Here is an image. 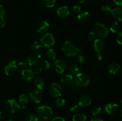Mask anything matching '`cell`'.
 <instances>
[{"instance_id":"6da1fadb","label":"cell","mask_w":122,"mask_h":121,"mask_svg":"<svg viewBox=\"0 0 122 121\" xmlns=\"http://www.w3.org/2000/svg\"><path fill=\"white\" fill-rule=\"evenodd\" d=\"M91 79L89 75L83 72H79L73 77V83L78 87H85L90 84Z\"/></svg>"},{"instance_id":"7a4b0ae2","label":"cell","mask_w":122,"mask_h":121,"mask_svg":"<svg viewBox=\"0 0 122 121\" xmlns=\"http://www.w3.org/2000/svg\"><path fill=\"white\" fill-rule=\"evenodd\" d=\"M62 51L66 56L68 57L75 56L78 49L77 45L70 40L65 41L62 45Z\"/></svg>"},{"instance_id":"3957f363","label":"cell","mask_w":122,"mask_h":121,"mask_svg":"<svg viewBox=\"0 0 122 121\" xmlns=\"http://www.w3.org/2000/svg\"><path fill=\"white\" fill-rule=\"evenodd\" d=\"M37 116L43 121H48L52 115V109L47 105H42L36 109Z\"/></svg>"},{"instance_id":"277c9868","label":"cell","mask_w":122,"mask_h":121,"mask_svg":"<svg viewBox=\"0 0 122 121\" xmlns=\"http://www.w3.org/2000/svg\"><path fill=\"white\" fill-rule=\"evenodd\" d=\"M92 29L95 33L96 36L100 37H106L109 33V31L107 27L104 24L100 22H95L93 24Z\"/></svg>"},{"instance_id":"5b68a950","label":"cell","mask_w":122,"mask_h":121,"mask_svg":"<svg viewBox=\"0 0 122 121\" xmlns=\"http://www.w3.org/2000/svg\"><path fill=\"white\" fill-rule=\"evenodd\" d=\"M41 44L47 48H51L52 46H54L56 43V40L53 34L51 33H45L44 35L42 36L40 39Z\"/></svg>"},{"instance_id":"8992f818","label":"cell","mask_w":122,"mask_h":121,"mask_svg":"<svg viewBox=\"0 0 122 121\" xmlns=\"http://www.w3.org/2000/svg\"><path fill=\"white\" fill-rule=\"evenodd\" d=\"M63 90L61 85L57 83H52L49 85L48 93L52 97H59L62 96Z\"/></svg>"},{"instance_id":"52a82bcc","label":"cell","mask_w":122,"mask_h":121,"mask_svg":"<svg viewBox=\"0 0 122 121\" xmlns=\"http://www.w3.org/2000/svg\"><path fill=\"white\" fill-rule=\"evenodd\" d=\"M5 107L6 110L11 113H15L20 109V105L19 103L15 99L13 98H10L6 101Z\"/></svg>"},{"instance_id":"ba28073f","label":"cell","mask_w":122,"mask_h":121,"mask_svg":"<svg viewBox=\"0 0 122 121\" xmlns=\"http://www.w3.org/2000/svg\"><path fill=\"white\" fill-rule=\"evenodd\" d=\"M42 55L38 52H33L27 58V65L30 66H36L41 63Z\"/></svg>"},{"instance_id":"9c48e42d","label":"cell","mask_w":122,"mask_h":121,"mask_svg":"<svg viewBox=\"0 0 122 121\" xmlns=\"http://www.w3.org/2000/svg\"><path fill=\"white\" fill-rule=\"evenodd\" d=\"M17 69V64L14 59L7 62L4 67V72L6 75L10 76L14 74Z\"/></svg>"},{"instance_id":"30bf717a","label":"cell","mask_w":122,"mask_h":121,"mask_svg":"<svg viewBox=\"0 0 122 121\" xmlns=\"http://www.w3.org/2000/svg\"><path fill=\"white\" fill-rule=\"evenodd\" d=\"M77 19L80 23L83 26H88L91 22V16L89 12L83 11L79 13L77 15Z\"/></svg>"},{"instance_id":"8fae6325","label":"cell","mask_w":122,"mask_h":121,"mask_svg":"<svg viewBox=\"0 0 122 121\" xmlns=\"http://www.w3.org/2000/svg\"><path fill=\"white\" fill-rule=\"evenodd\" d=\"M54 66L56 72L58 74H61L67 70V64L63 59H57L54 63Z\"/></svg>"},{"instance_id":"7c38bea8","label":"cell","mask_w":122,"mask_h":121,"mask_svg":"<svg viewBox=\"0 0 122 121\" xmlns=\"http://www.w3.org/2000/svg\"><path fill=\"white\" fill-rule=\"evenodd\" d=\"M29 96L30 100L36 104L41 103L42 99V94L38 89H33L31 90L29 94Z\"/></svg>"},{"instance_id":"4fadbf2b","label":"cell","mask_w":122,"mask_h":121,"mask_svg":"<svg viewBox=\"0 0 122 121\" xmlns=\"http://www.w3.org/2000/svg\"><path fill=\"white\" fill-rule=\"evenodd\" d=\"M92 103V98L88 94L81 95L78 98V104L80 107H87Z\"/></svg>"},{"instance_id":"5bb4252c","label":"cell","mask_w":122,"mask_h":121,"mask_svg":"<svg viewBox=\"0 0 122 121\" xmlns=\"http://www.w3.org/2000/svg\"><path fill=\"white\" fill-rule=\"evenodd\" d=\"M21 77L26 82H30L34 79L35 74L29 69H23L21 72Z\"/></svg>"},{"instance_id":"9a60e30c","label":"cell","mask_w":122,"mask_h":121,"mask_svg":"<svg viewBox=\"0 0 122 121\" xmlns=\"http://www.w3.org/2000/svg\"><path fill=\"white\" fill-rule=\"evenodd\" d=\"M104 112L109 115H113L116 113L119 110V105L114 103H109L106 104L104 108Z\"/></svg>"},{"instance_id":"2e32d148","label":"cell","mask_w":122,"mask_h":121,"mask_svg":"<svg viewBox=\"0 0 122 121\" xmlns=\"http://www.w3.org/2000/svg\"><path fill=\"white\" fill-rule=\"evenodd\" d=\"M50 29V24L46 21H41L36 26V30L38 33L44 34L47 32Z\"/></svg>"},{"instance_id":"e0dca14e","label":"cell","mask_w":122,"mask_h":121,"mask_svg":"<svg viewBox=\"0 0 122 121\" xmlns=\"http://www.w3.org/2000/svg\"><path fill=\"white\" fill-rule=\"evenodd\" d=\"M93 49L97 53H101L105 49V43L100 39H95L93 43Z\"/></svg>"},{"instance_id":"ac0fdd59","label":"cell","mask_w":122,"mask_h":121,"mask_svg":"<svg viewBox=\"0 0 122 121\" xmlns=\"http://www.w3.org/2000/svg\"><path fill=\"white\" fill-rule=\"evenodd\" d=\"M70 11L67 6L63 5L57 9V14L61 19H66L70 15Z\"/></svg>"},{"instance_id":"d6986e66","label":"cell","mask_w":122,"mask_h":121,"mask_svg":"<svg viewBox=\"0 0 122 121\" xmlns=\"http://www.w3.org/2000/svg\"><path fill=\"white\" fill-rule=\"evenodd\" d=\"M81 67L78 64H76L75 63H70L67 64V70L68 74H70L71 75H75L81 72Z\"/></svg>"},{"instance_id":"ffe728a7","label":"cell","mask_w":122,"mask_h":121,"mask_svg":"<svg viewBox=\"0 0 122 121\" xmlns=\"http://www.w3.org/2000/svg\"><path fill=\"white\" fill-rule=\"evenodd\" d=\"M84 49L82 46L78 47L77 52L75 55V59L79 64H83L86 61V56L84 53Z\"/></svg>"},{"instance_id":"44dd1931","label":"cell","mask_w":122,"mask_h":121,"mask_svg":"<svg viewBox=\"0 0 122 121\" xmlns=\"http://www.w3.org/2000/svg\"><path fill=\"white\" fill-rule=\"evenodd\" d=\"M61 81L63 84L66 85H71L73 84V76L70 74H64L61 77Z\"/></svg>"},{"instance_id":"7402d4cb","label":"cell","mask_w":122,"mask_h":121,"mask_svg":"<svg viewBox=\"0 0 122 121\" xmlns=\"http://www.w3.org/2000/svg\"><path fill=\"white\" fill-rule=\"evenodd\" d=\"M120 69V65L119 63L113 62L110 63L108 66V71L110 74L115 75L117 73Z\"/></svg>"},{"instance_id":"603a6c76","label":"cell","mask_w":122,"mask_h":121,"mask_svg":"<svg viewBox=\"0 0 122 121\" xmlns=\"http://www.w3.org/2000/svg\"><path fill=\"white\" fill-rule=\"evenodd\" d=\"M111 14L117 21H121L122 18V9L121 7H116L112 9Z\"/></svg>"},{"instance_id":"cb8c5ba5","label":"cell","mask_w":122,"mask_h":121,"mask_svg":"<svg viewBox=\"0 0 122 121\" xmlns=\"http://www.w3.org/2000/svg\"><path fill=\"white\" fill-rule=\"evenodd\" d=\"M35 85L38 90H43L45 86V82L44 79L41 77H37L35 79Z\"/></svg>"},{"instance_id":"d4e9b609","label":"cell","mask_w":122,"mask_h":121,"mask_svg":"<svg viewBox=\"0 0 122 121\" xmlns=\"http://www.w3.org/2000/svg\"><path fill=\"white\" fill-rule=\"evenodd\" d=\"M86 116L83 113H77L73 115L72 117V121H86Z\"/></svg>"},{"instance_id":"484cf974","label":"cell","mask_w":122,"mask_h":121,"mask_svg":"<svg viewBox=\"0 0 122 121\" xmlns=\"http://www.w3.org/2000/svg\"><path fill=\"white\" fill-rule=\"evenodd\" d=\"M120 27V26L119 23L117 21H115L111 23L110 26V30L112 33H115L119 30Z\"/></svg>"},{"instance_id":"4316f807","label":"cell","mask_w":122,"mask_h":121,"mask_svg":"<svg viewBox=\"0 0 122 121\" xmlns=\"http://www.w3.org/2000/svg\"><path fill=\"white\" fill-rule=\"evenodd\" d=\"M19 103L21 105L26 106L29 103V98L27 95L25 94H21V95H20L19 98Z\"/></svg>"},{"instance_id":"83f0119b","label":"cell","mask_w":122,"mask_h":121,"mask_svg":"<svg viewBox=\"0 0 122 121\" xmlns=\"http://www.w3.org/2000/svg\"><path fill=\"white\" fill-rule=\"evenodd\" d=\"M46 56L50 60H55L56 59V53L54 50L52 48H50L46 52Z\"/></svg>"},{"instance_id":"f1b7e54d","label":"cell","mask_w":122,"mask_h":121,"mask_svg":"<svg viewBox=\"0 0 122 121\" xmlns=\"http://www.w3.org/2000/svg\"><path fill=\"white\" fill-rule=\"evenodd\" d=\"M42 4L47 8H52L56 3V0H41Z\"/></svg>"},{"instance_id":"f546056e","label":"cell","mask_w":122,"mask_h":121,"mask_svg":"<svg viewBox=\"0 0 122 121\" xmlns=\"http://www.w3.org/2000/svg\"><path fill=\"white\" fill-rule=\"evenodd\" d=\"M30 48L33 52H38L41 48V44L39 42L35 41L31 45Z\"/></svg>"},{"instance_id":"4dcf8cb0","label":"cell","mask_w":122,"mask_h":121,"mask_svg":"<svg viewBox=\"0 0 122 121\" xmlns=\"http://www.w3.org/2000/svg\"><path fill=\"white\" fill-rule=\"evenodd\" d=\"M66 104V100L63 97H57L56 101V106L58 108H61L64 107Z\"/></svg>"},{"instance_id":"1f68e13d","label":"cell","mask_w":122,"mask_h":121,"mask_svg":"<svg viewBox=\"0 0 122 121\" xmlns=\"http://www.w3.org/2000/svg\"><path fill=\"white\" fill-rule=\"evenodd\" d=\"M101 110H102V109H101V107L95 106L92 108V109L91 110V113L93 116H97V115L101 113Z\"/></svg>"},{"instance_id":"d6a6232c","label":"cell","mask_w":122,"mask_h":121,"mask_svg":"<svg viewBox=\"0 0 122 121\" xmlns=\"http://www.w3.org/2000/svg\"><path fill=\"white\" fill-rule=\"evenodd\" d=\"M39 121L38 116L35 113L29 114L26 118V121Z\"/></svg>"},{"instance_id":"836d02e7","label":"cell","mask_w":122,"mask_h":121,"mask_svg":"<svg viewBox=\"0 0 122 121\" xmlns=\"http://www.w3.org/2000/svg\"><path fill=\"white\" fill-rule=\"evenodd\" d=\"M41 68H42V70H45V71H48L51 68L50 62L47 60H43L41 63Z\"/></svg>"},{"instance_id":"e575fe53","label":"cell","mask_w":122,"mask_h":121,"mask_svg":"<svg viewBox=\"0 0 122 121\" xmlns=\"http://www.w3.org/2000/svg\"><path fill=\"white\" fill-rule=\"evenodd\" d=\"M112 9V8L110 6H108V5H104L102 6V7H101V11L105 14H111Z\"/></svg>"},{"instance_id":"d590c367","label":"cell","mask_w":122,"mask_h":121,"mask_svg":"<svg viewBox=\"0 0 122 121\" xmlns=\"http://www.w3.org/2000/svg\"><path fill=\"white\" fill-rule=\"evenodd\" d=\"M80 109V106H79L78 104H76V103H74L72 105L70 106V110H71L73 112H77L79 111V110Z\"/></svg>"},{"instance_id":"8d00e7d4","label":"cell","mask_w":122,"mask_h":121,"mask_svg":"<svg viewBox=\"0 0 122 121\" xmlns=\"http://www.w3.org/2000/svg\"><path fill=\"white\" fill-rule=\"evenodd\" d=\"M6 13L5 8L4 5L0 4V19H2L4 17Z\"/></svg>"},{"instance_id":"74e56055","label":"cell","mask_w":122,"mask_h":121,"mask_svg":"<svg viewBox=\"0 0 122 121\" xmlns=\"http://www.w3.org/2000/svg\"><path fill=\"white\" fill-rule=\"evenodd\" d=\"M96 36H97L96 34H95V33L92 30L91 31V32L89 33V34H88V39H89V40H90V41H93V40H94L95 39Z\"/></svg>"},{"instance_id":"f35d334b","label":"cell","mask_w":122,"mask_h":121,"mask_svg":"<svg viewBox=\"0 0 122 121\" xmlns=\"http://www.w3.org/2000/svg\"><path fill=\"white\" fill-rule=\"evenodd\" d=\"M27 62L24 60H20L17 63V66L21 69H25L27 66Z\"/></svg>"},{"instance_id":"ab89813d","label":"cell","mask_w":122,"mask_h":121,"mask_svg":"<svg viewBox=\"0 0 122 121\" xmlns=\"http://www.w3.org/2000/svg\"><path fill=\"white\" fill-rule=\"evenodd\" d=\"M116 42L119 45L122 44V32H120L117 35Z\"/></svg>"},{"instance_id":"60d3db41","label":"cell","mask_w":122,"mask_h":121,"mask_svg":"<svg viewBox=\"0 0 122 121\" xmlns=\"http://www.w3.org/2000/svg\"><path fill=\"white\" fill-rule=\"evenodd\" d=\"M42 71V68H41V66H37L34 69V70L33 71V72H34L35 75L36 74H39Z\"/></svg>"},{"instance_id":"b9f144b4","label":"cell","mask_w":122,"mask_h":121,"mask_svg":"<svg viewBox=\"0 0 122 121\" xmlns=\"http://www.w3.org/2000/svg\"><path fill=\"white\" fill-rule=\"evenodd\" d=\"M73 9L74 11L76 13H81V8L80 6L79 5H74L73 7Z\"/></svg>"},{"instance_id":"7bdbcfd3","label":"cell","mask_w":122,"mask_h":121,"mask_svg":"<svg viewBox=\"0 0 122 121\" xmlns=\"http://www.w3.org/2000/svg\"><path fill=\"white\" fill-rule=\"evenodd\" d=\"M5 25H6V22L5 21L4 19V18H2V19H0V27L2 28H4Z\"/></svg>"},{"instance_id":"ee69618b","label":"cell","mask_w":122,"mask_h":121,"mask_svg":"<svg viewBox=\"0 0 122 121\" xmlns=\"http://www.w3.org/2000/svg\"><path fill=\"white\" fill-rule=\"evenodd\" d=\"M51 121H66L64 118H63V117H60V116H57V117H54Z\"/></svg>"},{"instance_id":"f6af8a7d","label":"cell","mask_w":122,"mask_h":121,"mask_svg":"<svg viewBox=\"0 0 122 121\" xmlns=\"http://www.w3.org/2000/svg\"><path fill=\"white\" fill-rule=\"evenodd\" d=\"M70 86H71V90H72V91H77V90H78V87L76 86V85H75V84H74V83H73V84H71V85H70Z\"/></svg>"},{"instance_id":"bcb514c9","label":"cell","mask_w":122,"mask_h":121,"mask_svg":"<svg viewBox=\"0 0 122 121\" xmlns=\"http://www.w3.org/2000/svg\"><path fill=\"white\" fill-rule=\"evenodd\" d=\"M90 121H104V120L100 117H95L91 119Z\"/></svg>"},{"instance_id":"7dc6e473","label":"cell","mask_w":122,"mask_h":121,"mask_svg":"<svg viewBox=\"0 0 122 121\" xmlns=\"http://www.w3.org/2000/svg\"><path fill=\"white\" fill-rule=\"evenodd\" d=\"M113 1L117 5L121 6L122 5V0H113Z\"/></svg>"},{"instance_id":"c3c4849f","label":"cell","mask_w":122,"mask_h":121,"mask_svg":"<svg viewBox=\"0 0 122 121\" xmlns=\"http://www.w3.org/2000/svg\"><path fill=\"white\" fill-rule=\"evenodd\" d=\"M103 58V56H102V55L101 53H97V59L98 60H101Z\"/></svg>"},{"instance_id":"681fc988","label":"cell","mask_w":122,"mask_h":121,"mask_svg":"<svg viewBox=\"0 0 122 121\" xmlns=\"http://www.w3.org/2000/svg\"><path fill=\"white\" fill-rule=\"evenodd\" d=\"M20 110H21V111L23 112H25L27 111V107H26V106L21 105V106H20Z\"/></svg>"},{"instance_id":"f907efd6","label":"cell","mask_w":122,"mask_h":121,"mask_svg":"<svg viewBox=\"0 0 122 121\" xmlns=\"http://www.w3.org/2000/svg\"><path fill=\"white\" fill-rule=\"evenodd\" d=\"M77 1H78V2H79V3L83 4V3H84V2H85V1H86V0H77Z\"/></svg>"},{"instance_id":"816d5d0a","label":"cell","mask_w":122,"mask_h":121,"mask_svg":"<svg viewBox=\"0 0 122 121\" xmlns=\"http://www.w3.org/2000/svg\"><path fill=\"white\" fill-rule=\"evenodd\" d=\"M13 121V120H7V121Z\"/></svg>"},{"instance_id":"f5cc1de1","label":"cell","mask_w":122,"mask_h":121,"mask_svg":"<svg viewBox=\"0 0 122 121\" xmlns=\"http://www.w3.org/2000/svg\"><path fill=\"white\" fill-rule=\"evenodd\" d=\"M1 111H0V118H1Z\"/></svg>"}]
</instances>
